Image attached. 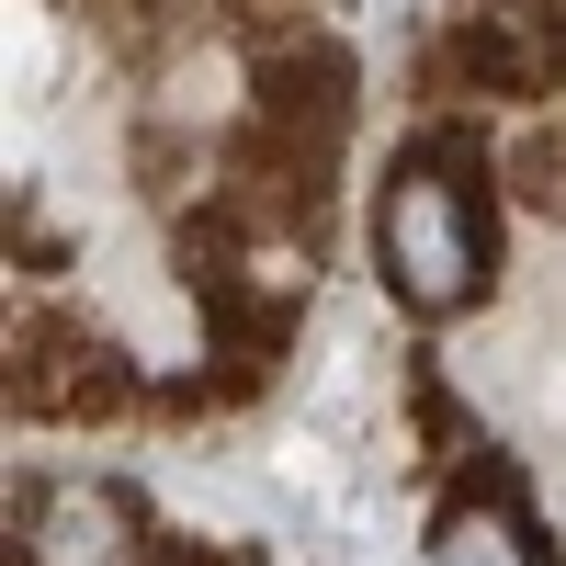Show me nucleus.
Here are the masks:
<instances>
[{
  "mask_svg": "<svg viewBox=\"0 0 566 566\" xmlns=\"http://www.w3.org/2000/svg\"><path fill=\"white\" fill-rule=\"evenodd\" d=\"M419 555H431V566H555V544H544L522 488H442Z\"/></svg>",
  "mask_w": 566,
  "mask_h": 566,
  "instance_id": "20e7f679",
  "label": "nucleus"
},
{
  "mask_svg": "<svg viewBox=\"0 0 566 566\" xmlns=\"http://www.w3.org/2000/svg\"><path fill=\"white\" fill-rule=\"evenodd\" d=\"M499 205H510V159L476 114H419L397 136L386 181H374V216H363V250L374 283L419 317V328H453L499 295Z\"/></svg>",
  "mask_w": 566,
  "mask_h": 566,
  "instance_id": "f257e3e1",
  "label": "nucleus"
},
{
  "mask_svg": "<svg viewBox=\"0 0 566 566\" xmlns=\"http://www.w3.org/2000/svg\"><path fill=\"white\" fill-rule=\"evenodd\" d=\"M239 566H295V555H239Z\"/></svg>",
  "mask_w": 566,
  "mask_h": 566,
  "instance_id": "39448f33",
  "label": "nucleus"
},
{
  "mask_svg": "<svg viewBox=\"0 0 566 566\" xmlns=\"http://www.w3.org/2000/svg\"><path fill=\"white\" fill-rule=\"evenodd\" d=\"M159 522L136 476H91V464H45L12 488V566H159Z\"/></svg>",
  "mask_w": 566,
  "mask_h": 566,
  "instance_id": "7ed1b4c3",
  "label": "nucleus"
},
{
  "mask_svg": "<svg viewBox=\"0 0 566 566\" xmlns=\"http://www.w3.org/2000/svg\"><path fill=\"white\" fill-rule=\"evenodd\" d=\"M159 374L136 363L114 328H91L69 306H34L12 317V419H45V431H103V419L148 408Z\"/></svg>",
  "mask_w": 566,
  "mask_h": 566,
  "instance_id": "f03ea898",
  "label": "nucleus"
}]
</instances>
